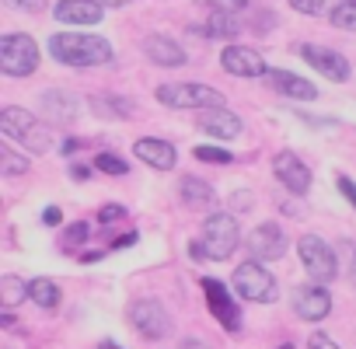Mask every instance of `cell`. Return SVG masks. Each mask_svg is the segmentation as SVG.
I'll use <instances>...</instances> for the list:
<instances>
[{
	"instance_id": "60d3db41",
	"label": "cell",
	"mask_w": 356,
	"mask_h": 349,
	"mask_svg": "<svg viewBox=\"0 0 356 349\" xmlns=\"http://www.w3.org/2000/svg\"><path fill=\"white\" fill-rule=\"evenodd\" d=\"M231 4H234V8H245V4H248V0H231Z\"/></svg>"
},
{
	"instance_id": "ba28073f",
	"label": "cell",
	"mask_w": 356,
	"mask_h": 349,
	"mask_svg": "<svg viewBox=\"0 0 356 349\" xmlns=\"http://www.w3.org/2000/svg\"><path fill=\"white\" fill-rule=\"evenodd\" d=\"M297 53L321 74V77H328V81H335V84H342V81H349V60L342 56V53H335V49H325V46H314V42H304V46H297Z\"/></svg>"
},
{
	"instance_id": "e0dca14e",
	"label": "cell",
	"mask_w": 356,
	"mask_h": 349,
	"mask_svg": "<svg viewBox=\"0 0 356 349\" xmlns=\"http://www.w3.org/2000/svg\"><path fill=\"white\" fill-rule=\"evenodd\" d=\"M200 129H203V133H210V136H217V140H234V136H241V133H245L241 119H238L234 112H227V108L200 112Z\"/></svg>"
},
{
	"instance_id": "d590c367",
	"label": "cell",
	"mask_w": 356,
	"mask_h": 349,
	"mask_svg": "<svg viewBox=\"0 0 356 349\" xmlns=\"http://www.w3.org/2000/svg\"><path fill=\"white\" fill-rule=\"evenodd\" d=\"M63 220V213H60V206H46V213H42V224L46 227H56Z\"/></svg>"
},
{
	"instance_id": "8d00e7d4",
	"label": "cell",
	"mask_w": 356,
	"mask_h": 349,
	"mask_svg": "<svg viewBox=\"0 0 356 349\" xmlns=\"http://www.w3.org/2000/svg\"><path fill=\"white\" fill-rule=\"evenodd\" d=\"M70 179L88 182V179H91V168H88V164H74V168H70Z\"/></svg>"
},
{
	"instance_id": "4dcf8cb0",
	"label": "cell",
	"mask_w": 356,
	"mask_h": 349,
	"mask_svg": "<svg viewBox=\"0 0 356 349\" xmlns=\"http://www.w3.org/2000/svg\"><path fill=\"white\" fill-rule=\"evenodd\" d=\"M84 241H88V224H84V220L70 224L67 234H63V248H77V245H84Z\"/></svg>"
},
{
	"instance_id": "f546056e",
	"label": "cell",
	"mask_w": 356,
	"mask_h": 349,
	"mask_svg": "<svg viewBox=\"0 0 356 349\" xmlns=\"http://www.w3.org/2000/svg\"><path fill=\"white\" fill-rule=\"evenodd\" d=\"M193 154H196V161H207V164H231L234 161V154L224 147H196Z\"/></svg>"
},
{
	"instance_id": "6da1fadb",
	"label": "cell",
	"mask_w": 356,
	"mask_h": 349,
	"mask_svg": "<svg viewBox=\"0 0 356 349\" xmlns=\"http://www.w3.org/2000/svg\"><path fill=\"white\" fill-rule=\"evenodd\" d=\"M49 56L63 67H102L115 60V49L102 35H84V32H56L49 39Z\"/></svg>"
},
{
	"instance_id": "d6a6232c",
	"label": "cell",
	"mask_w": 356,
	"mask_h": 349,
	"mask_svg": "<svg viewBox=\"0 0 356 349\" xmlns=\"http://www.w3.org/2000/svg\"><path fill=\"white\" fill-rule=\"evenodd\" d=\"M122 217H126V210H122L119 203H108V206L98 210V220H102V224H112V220H122Z\"/></svg>"
},
{
	"instance_id": "836d02e7",
	"label": "cell",
	"mask_w": 356,
	"mask_h": 349,
	"mask_svg": "<svg viewBox=\"0 0 356 349\" xmlns=\"http://www.w3.org/2000/svg\"><path fill=\"white\" fill-rule=\"evenodd\" d=\"M335 186H339V193H342V196L353 203V210H356V182H353V179H346V174H339Z\"/></svg>"
},
{
	"instance_id": "d6986e66",
	"label": "cell",
	"mask_w": 356,
	"mask_h": 349,
	"mask_svg": "<svg viewBox=\"0 0 356 349\" xmlns=\"http://www.w3.org/2000/svg\"><path fill=\"white\" fill-rule=\"evenodd\" d=\"M178 196L189 210H217V193L210 182L196 179V174H186L182 182H178Z\"/></svg>"
},
{
	"instance_id": "4fadbf2b",
	"label": "cell",
	"mask_w": 356,
	"mask_h": 349,
	"mask_svg": "<svg viewBox=\"0 0 356 349\" xmlns=\"http://www.w3.org/2000/svg\"><path fill=\"white\" fill-rule=\"evenodd\" d=\"M286 248H290V241H286V234L280 231V224H259V227L252 231V238H248V252H252L255 259H262V262L283 259Z\"/></svg>"
},
{
	"instance_id": "8fae6325",
	"label": "cell",
	"mask_w": 356,
	"mask_h": 349,
	"mask_svg": "<svg viewBox=\"0 0 356 349\" xmlns=\"http://www.w3.org/2000/svg\"><path fill=\"white\" fill-rule=\"evenodd\" d=\"M220 67L231 77H269V67H266L262 53H255L252 46H227L220 53Z\"/></svg>"
},
{
	"instance_id": "b9f144b4",
	"label": "cell",
	"mask_w": 356,
	"mask_h": 349,
	"mask_svg": "<svg viewBox=\"0 0 356 349\" xmlns=\"http://www.w3.org/2000/svg\"><path fill=\"white\" fill-rule=\"evenodd\" d=\"M280 349H293V346H280Z\"/></svg>"
},
{
	"instance_id": "5b68a950",
	"label": "cell",
	"mask_w": 356,
	"mask_h": 349,
	"mask_svg": "<svg viewBox=\"0 0 356 349\" xmlns=\"http://www.w3.org/2000/svg\"><path fill=\"white\" fill-rule=\"evenodd\" d=\"M0 70L8 77H29L39 70V46L25 32H11L0 39Z\"/></svg>"
},
{
	"instance_id": "83f0119b",
	"label": "cell",
	"mask_w": 356,
	"mask_h": 349,
	"mask_svg": "<svg viewBox=\"0 0 356 349\" xmlns=\"http://www.w3.org/2000/svg\"><path fill=\"white\" fill-rule=\"evenodd\" d=\"M332 25L342 32H356V0H342L332 15Z\"/></svg>"
},
{
	"instance_id": "ab89813d",
	"label": "cell",
	"mask_w": 356,
	"mask_h": 349,
	"mask_svg": "<svg viewBox=\"0 0 356 349\" xmlns=\"http://www.w3.org/2000/svg\"><path fill=\"white\" fill-rule=\"evenodd\" d=\"M349 283L356 286V255H353V266H349Z\"/></svg>"
},
{
	"instance_id": "f1b7e54d",
	"label": "cell",
	"mask_w": 356,
	"mask_h": 349,
	"mask_svg": "<svg viewBox=\"0 0 356 349\" xmlns=\"http://www.w3.org/2000/svg\"><path fill=\"white\" fill-rule=\"evenodd\" d=\"M95 168H98V171H105V174H126V171H129V164H126L122 157H115L112 150L98 154V157H95Z\"/></svg>"
},
{
	"instance_id": "8992f818",
	"label": "cell",
	"mask_w": 356,
	"mask_h": 349,
	"mask_svg": "<svg viewBox=\"0 0 356 349\" xmlns=\"http://www.w3.org/2000/svg\"><path fill=\"white\" fill-rule=\"evenodd\" d=\"M231 286L245 297V300H252V304H273L276 297H280V286H276V279H273V273L269 269H262L259 262H241L238 269H234V276H231Z\"/></svg>"
},
{
	"instance_id": "3957f363",
	"label": "cell",
	"mask_w": 356,
	"mask_h": 349,
	"mask_svg": "<svg viewBox=\"0 0 356 349\" xmlns=\"http://www.w3.org/2000/svg\"><path fill=\"white\" fill-rule=\"evenodd\" d=\"M0 133L11 140H22L32 154H49V147H53L49 126H42L35 115H29L25 108H15V105L0 108Z\"/></svg>"
},
{
	"instance_id": "7c38bea8",
	"label": "cell",
	"mask_w": 356,
	"mask_h": 349,
	"mask_svg": "<svg viewBox=\"0 0 356 349\" xmlns=\"http://www.w3.org/2000/svg\"><path fill=\"white\" fill-rule=\"evenodd\" d=\"M273 171H276L280 186H283L286 193H293V196H304V193L311 189V171H307V164H304L297 154H290V150L276 154Z\"/></svg>"
},
{
	"instance_id": "ac0fdd59",
	"label": "cell",
	"mask_w": 356,
	"mask_h": 349,
	"mask_svg": "<svg viewBox=\"0 0 356 349\" xmlns=\"http://www.w3.org/2000/svg\"><path fill=\"white\" fill-rule=\"evenodd\" d=\"M143 53L157 67H182L186 63V49L178 46L175 39H168V35H147L143 39Z\"/></svg>"
},
{
	"instance_id": "7402d4cb",
	"label": "cell",
	"mask_w": 356,
	"mask_h": 349,
	"mask_svg": "<svg viewBox=\"0 0 356 349\" xmlns=\"http://www.w3.org/2000/svg\"><path fill=\"white\" fill-rule=\"evenodd\" d=\"M193 32H200V35H207V39H234V35L241 32V22H238L231 11L213 8V11L207 15V25H203V29L193 25Z\"/></svg>"
},
{
	"instance_id": "5bb4252c",
	"label": "cell",
	"mask_w": 356,
	"mask_h": 349,
	"mask_svg": "<svg viewBox=\"0 0 356 349\" xmlns=\"http://www.w3.org/2000/svg\"><path fill=\"white\" fill-rule=\"evenodd\" d=\"M293 311L304 321H325L332 311V293L325 286H300L293 290Z\"/></svg>"
},
{
	"instance_id": "f35d334b",
	"label": "cell",
	"mask_w": 356,
	"mask_h": 349,
	"mask_svg": "<svg viewBox=\"0 0 356 349\" xmlns=\"http://www.w3.org/2000/svg\"><path fill=\"white\" fill-rule=\"evenodd\" d=\"M102 8H122V4H129V0H98Z\"/></svg>"
},
{
	"instance_id": "9c48e42d",
	"label": "cell",
	"mask_w": 356,
	"mask_h": 349,
	"mask_svg": "<svg viewBox=\"0 0 356 349\" xmlns=\"http://www.w3.org/2000/svg\"><path fill=\"white\" fill-rule=\"evenodd\" d=\"M129 321H133V328H136L143 339H154V342L171 332L168 311H164L157 300H136V304L129 307Z\"/></svg>"
},
{
	"instance_id": "44dd1931",
	"label": "cell",
	"mask_w": 356,
	"mask_h": 349,
	"mask_svg": "<svg viewBox=\"0 0 356 349\" xmlns=\"http://www.w3.org/2000/svg\"><path fill=\"white\" fill-rule=\"evenodd\" d=\"M42 112L49 122H74L81 112V102L67 91H46L42 95Z\"/></svg>"
},
{
	"instance_id": "74e56055",
	"label": "cell",
	"mask_w": 356,
	"mask_h": 349,
	"mask_svg": "<svg viewBox=\"0 0 356 349\" xmlns=\"http://www.w3.org/2000/svg\"><path fill=\"white\" fill-rule=\"evenodd\" d=\"M136 241V234H122L119 241H115V248H126V245H133Z\"/></svg>"
},
{
	"instance_id": "4316f807",
	"label": "cell",
	"mask_w": 356,
	"mask_h": 349,
	"mask_svg": "<svg viewBox=\"0 0 356 349\" xmlns=\"http://www.w3.org/2000/svg\"><path fill=\"white\" fill-rule=\"evenodd\" d=\"M95 108H98L102 115H133V102H129V98H119V95H112V98H95Z\"/></svg>"
},
{
	"instance_id": "ffe728a7",
	"label": "cell",
	"mask_w": 356,
	"mask_h": 349,
	"mask_svg": "<svg viewBox=\"0 0 356 349\" xmlns=\"http://www.w3.org/2000/svg\"><path fill=\"white\" fill-rule=\"evenodd\" d=\"M269 84L283 95V98H293V102H311L318 98V88L304 77H297L293 70H269Z\"/></svg>"
},
{
	"instance_id": "277c9868",
	"label": "cell",
	"mask_w": 356,
	"mask_h": 349,
	"mask_svg": "<svg viewBox=\"0 0 356 349\" xmlns=\"http://www.w3.org/2000/svg\"><path fill=\"white\" fill-rule=\"evenodd\" d=\"M157 102L168 108H193V112H210V108H224V95L210 84H161Z\"/></svg>"
},
{
	"instance_id": "cb8c5ba5",
	"label": "cell",
	"mask_w": 356,
	"mask_h": 349,
	"mask_svg": "<svg viewBox=\"0 0 356 349\" xmlns=\"http://www.w3.org/2000/svg\"><path fill=\"white\" fill-rule=\"evenodd\" d=\"M25 297H32V293H29V283L22 276H0V304L18 307Z\"/></svg>"
},
{
	"instance_id": "52a82bcc",
	"label": "cell",
	"mask_w": 356,
	"mask_h": 349,
	"mask_svg": "<svg viewBox=\"0 0 356 349\" xmlns=\"http://www.w3.org/2000/svg\"><path fill=\"white\" fill-rule=\"evenodd\" d=\"M297 252H300V262H304L307 276H311L318 286H325V283H332V279H335L339 262H335V252H332L321 238H314V234L300 238V241H297Z\"/></svg>"
},
{
	"instance_id": "484cf974",
	"label": "cell",
	"mask_w": 356,
	"mask_h": 349,
	"mask_svg": "<svg viewBox=\"0 0 356 349\" xmlns=\"http://www.w3.org/2000/svg\"><path fill=\"white\" fill-rule=\"evenodd\" d=\"M342 4V0H290V8L293 11H300V15H307V18H318V15H335V8Z\"/></svg>"
},
{
	"instance_id": "30bf717a",
	"label": "cell",
	"mask_w": 356,
	"mask_h": 349,
	"mask_svg": "<svg viewBox=\"0 0 356 349\" xmlns=\"http://www.w3.org/2000/svg\"><path fill=\"white\" fill-rule=\"evenodd\" d=\"M203 293H207V304H210V314L227 328V332H238L241 328V311L231 297V290L220 283V279H203Z\"/></svg>"
},
{
	"instance_id": "d4e9b609",
	"label": "cell",
	"mask_w": 356,
	"mask_h": 349,
	"mask_svg": "<svg viewBox=\"0 0 356 349\" xmlns=\"http://www.w3.org/2000/svg\"><path fill=\"white\" fill-rule=\"evenodd\" d=\"M0 174L4 179H18V174H29V157L11 150V147H0Z\"/></svg>"
},
{
	"instance_id": "e575fe53",
	"label": "cell",
	"mask_w": 356,
	"mask_h": 349,
	"mask_svg": "<svg viewBox=\"0 0 356 349\" xmlns=\"http://www.w3.org/2000/svg\"><path fill=\"white\" fill-rule=\"evenodd\" d=\"M307 349H339V346H335V339H328V335L314 332V335H311V342H307Z\"/></svg>"
},
{
	"instance_id": "1f68e13d",
	"label": "cell",
	"mask_w": 356,
	"mask_h": 349,
	"mask_svg": "<svg viewBox=\"0 0 356 349\" xmlns=\"http://www.w3.org/2000/svg\"><path fill=\"white\" fill-rule=\"evenodd\" d=\"M8 8L15 11H25V15H42L46 11V0H4Z\"/></svg>"
},
{
	"instance_id": "2e32d148",
	"label": "cell",
	"mask_w": 356,
	"mask_h": 349,
	"mask_svg": "<svg viewBox=\"0 0 356 349\" xmlns=\"http://www.w3.org/2000/svg\"><path fill=\"white\" fill-rule=\"evenodd\" d=\"M133 154H136L143 164H150L154 171H171L175 161H178L175 147H171L168 140H157V136H143V140H136V143H133Z\"/></svg>"
},
{
	"instance_id": "9a60e30c",
	"label": "cell",
	"mask_w": 356,
	"mask_h": 349,
	"mask_svg": "<svg viewBox=\"0 0 356 349\" xmlns=\"http://www.w3.org/2000/svg\"><path fill=\"white\" fill-rule=\"evenodd\" d=\"M53 15H56V22H63V25H81V29H88V25H98V22L105 18V8L98 4V0H60Z\"/></svg>"
},
{
	"instance_id": "7a4b0ae2",
	"label": "cell",
	"mask_w": 356,
	"mask_h": 349,
	"mask_svg": "<svg viewBox=\"0 0 356 349\" xmlns=\"http://www.w3.org/2000/svg\"><path fill=\"white\" fill-rule=\"evenodd\" d=\"M241 245V231H238V220L231 213H210L207 224H203V238L189 245V255L193 259H213V262H224L234 255V248Z\"/></svg>"
},
{
	"instance_id": "603a6c76",
	"label": "cell",
	"mask_w": 356,
	"mask_h": 349,
	"mask_svg": "<svg viewBox=\"0 0 356 349\" xmlns=\"http://www.w3.org/2000/svg\"><path fill=\"white\" fill-rule=\"evenodd\" d=\"M29 300H35L39 307H46V311H53L56 304H60V286L53 283V279H46V276H39V279H32L29 283Z\"/></svg>"
}]
</instances>
